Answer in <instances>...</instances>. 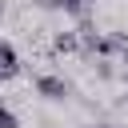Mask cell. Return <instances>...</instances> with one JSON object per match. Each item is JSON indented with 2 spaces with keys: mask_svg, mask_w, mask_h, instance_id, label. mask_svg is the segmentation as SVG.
<instances>
[{
  "mask_svg": "<svg viewBox=\"0 0 128 128\" xmlns=\"http://www.w3.org/2000/svg\"><path fill=\"white\" fill-rule=\"evenodd\" d=\"M96 76H100V80H112V76H116V68H112L108 60H100V64H96Z\"/></svg>",
  "mask_w": 128,
  "mask_h": 128,
  "instance_id": "5",
  "label": "cell"
},
{
  "mask_svg": "<svg viewBox=\"0 0 128 128\" xmlns=\"http://www.w3.org/2000/svg\"><path fill=\"white\" fill-rule=\"evenodd\" d=\"M52 44H56V52H80V36L76 32H60Z\"/></svg>",
  "mask_w": 128,
  "mask_h": 128,
  "instance_id": "4",
  "label": "cell"
},
{
  "mask_svg": "<svg viewBox=\"0 0 128 128\" xmlns=\"http://www.w3.org/2000/svg\"><path fill=\"white\" fill-rule=\"evenodd\" d=\"M0 20H4V0H0Z\"/></svg>",
  "mask_w": 128,
  "mask_h": 128,
  "instance_id": "8",
  "label": "cell"
},
{
  "mask_svg": "<svg viewBox=\"0 0 128 128\" xmlns=\"http://www.w3.org/2000/svg\"><path fill=\"white\" fill-rule=\"evenodd\" d=\"M44 8H60L68 16H84V0H40Z\"/></svg>",
  "mask_w": 128,
  "mask_h": 128,
  "instance_id": "3",
  "label": "cell"
},
{
  "mask_svg": "<svg viewBox=\"0 0 128 128\" xmlns=\"http://www.w3.org/2000/svg\"><path fill=\"white\" fill-rule=\"evenodd\" d=\"M12 76H20V60H16V48L0 40V84L12 80Z\"/></svg>",
  "mask_w": 128,
  "mask_h": 128,
  "instance_id": "2",
  "label": "cell"
},
{
  "mask_svg": "<svg viewBox=\"0 0 128 128\" xmlns=\"http://www.w3.org/2000/svg\"><path fill=\"white\" fill-rule=\"evenodd\" d=\"M92 128H104V124H92Z\"/></svg>",
  "mask_w": 128,
  "mask_h": 128,
  "instance_id": "9",
  "label": "cell"
},
{
  "mask_svg": "<svg viewBox=\"0 0 128 128\" xmlns=\"http://www.w3.org/2000/svg\"><path fill=\"white\" fill-rule=\"evenodd\" d=\"M36 92L48 96V100H68V96H72V84H68L64 76H40V80H36Z\"/></svg>",
  "mask_w": 128,
  "mask_h": 128,
  "instance_id": "1",
  "label": "cell"
},
{
  "mask_svg": "<svg viewBox=\"0 0 128 128\" xmlns=\"http://www.w3.org/2000/svg\"><path fill=\"white\" fill-rule=\"evenodd\" d=\"M124 100H128V92H124Z\"/></svg>",
  "mask_w": 128,
  "mask_h": 128,
  "instance_id": "10",
  "label": "cell"
},
{
  "mask_svg": "<svg viewBox=\"0 0 128 128\" xmlns=\"http://www.w3.org/2000/svg\"><path fill=\"white\" fill-rule=\"evenodd\" d=\"M120 64H124V68H128V48H124V52H120Z\"/></svg>",
  "mask_w": 128,
  "mask_h": 128,
  "instance_id": "6",
  "label": "cell"
},
{
  "mask_svg": "<svg viewBox=\"0 0 128 128\" xmlns=\"http://www.w3.org/2000/svg\"><path fill=\"white\" fill-rule=\"evenodd\" d=\"M0 112H8V104H4V96H0Z\"/></svg>",
  "mask_w": 128,
  "mask_h": 128,
  "instance_id": "7",
  "label": "cell"
}]
</instances>
